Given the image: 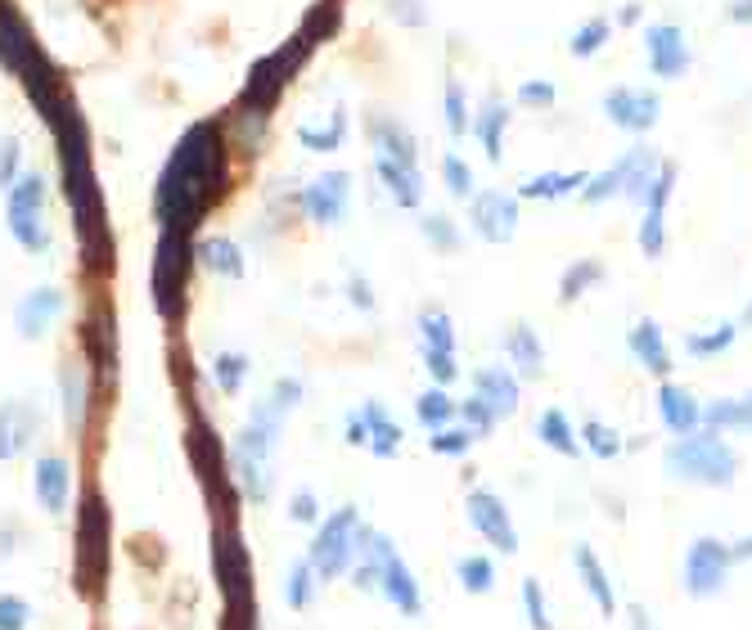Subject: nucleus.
I'll list each match as a JSON object with an SVG mask.
<instances>
[{
	"instance_id": "1",
	"label": "nucleus",
	"mask_w": 752,
	"mask_h": 630,
	"mask_svg": "<svg viewBox=\"0 0 752 630\" xmlns=\"http://www.w3.org/2000/svg\"><path fill=\"white\" fill-rule=\"evenodd\" d=\"M230 176L226 135L217 122H194L158 176V221L167 230H189L198 213L208 207Z\"/></svg>"
},
{
	"instance_id": "2",
	"label": "nucleus",
	"mask_w": 752,
	"mask_h": 630,
	"mask_svg": "<svg viewBox=\"0 0 752 630\" xmlns=\"http://www.w3.org/2000/svg\"><path fill=\"white\" fill-rule=\"evenodd\" d=\"M50 131L59 140V167H63V189H68V203L78 213V230L91 239L100 217H104V203H100V185H95V167H91V145H86V122L68 95V104L50 117Z\"/></svg>"
},
{
	"instance_id": "3",
	"label": "nucleus",
	"mask_w": 752,
	"mask_h": 630,
	"mask_svg": "<svg viewBox=\"0 0 752 630\" xmlns=\"http://www.w3.org/2000/svg\"><path fill=\"white\" fill-rule=\"evenodd\" d=\"M0 63L10 68V73L23 82V91L37 100V109L45 113V122L68 104L63 86H59V73L50 68L45 50L32 41L23 14L10 6V0H0Z\"/></svg>"
},
{
	"instance_id": "4",
	"label": "nucleus",
	"mask_w": 752,
	"mask_h": 630,
	"mask_svg": "<svg viewBox=\"0 0 752 630\" xmlns=\"http://www.w3.org/2000/svg\"><path fill=\"white\" fill-rule=\"evenodd\" d=\"M333 28V10H325V19H320V10L280 45V50H270L266 59H257L253 63V73H248V82H244V113H270V104L280 100V91L293 82V73L302 68V59L311 54V45L316 41H325V32Z\"/></svg>"
},
{
	"instance_id": "5",
	"label": "nucleus",
	"mask_w": 752,
	"mask_h": 630,
	"mask_svg": "<svg viewBox=\"0 0 752 630\" xmlns=\"http://www.w3.org/2000/svg\"><path fill=\"white\" fill-rule=\"evenodd\" d=\"M667 468L686 482L730 486L739 473V459L717 433H690V437H676V446L667 451Z\"/></svg>"
},
{
	"instance_id": "6",
	"label": "nucleus",
	"mask_w": 752,
	"mask_h": 630,
	"mask_svg": "<svg viewBox=\"0 0 752 630\" xmlns=\"http://www.w3.org/2000/svg\"><path fill=\"white\" fill-rule=\"evenodd\" d=\"M10 230L23 248H45V180L37 172H23L10 185Z\"/></svg>"
},
{
	"instance_id": "7",
	"label": "nucleus",
	"mask_w": 752,
	"mask_h": 630,
	"mask_svg": "<svg viewBox=\"0 0 752 630\" xmlns=\"http://www.w3.org/2000/svg\"><path fill=\"white\" fill-rule=\"evenodd\" d=\"M730 558H734V554H730L721 540H712V536L694 540L690 554H686V586H690V595H699V599L717 595V590L725 586Z\"/></svg>"
},
{
	"instance_id": "8",
	"label": "nucleus",
	"mask_w": 752,
	"mask_h": 630,
	"mask_svg": "<svg viewBox=\"0 0 752 630\" xmlns=\"http://www.w3.org/2000/svg\"><path fill=\"white\" fill-rule=\"evenodd\" d=\"M604 113H608V122L612 126H622V131H631V135H645V131H653L658 126V95L653 91H636V86H612L608 95H604Z\"/></svg>"
},
{
	"instance_id": "9",
	"label": "nucleus",
	"mask_w": 752,
	"mask_h": 630,
	"mask_svg": "<svg viewBox=\"0 0 752 630\" xmlns=\"http://www.w3.org/2000/svg\"><path fill=\"white\" fill-rule=\"evenodd\" d=\"M645 59H649V68H653L662 82L686 78V73H690V41H686V32L671 28V23L649 28V32H645Z\"/></svg>"
},
{
	"instance_id": "10",
	"label": "nucleus",
	"mask_w": 752,
	"mask_h": 630,
	"mask_svg": "<svg viewBox=\"0 0 752 630\" xmlns=\"http://www.w3.org/2000/svg\"><path fill=\"white\" fill-rule=\"evenodd\" d=\"M473 230L487 244H509L514 230H518V198L501 194V189L473 194Z\"/></svg>"
},
{
	"instance_id": "11",
	"label": "nucleus",
	"mask_w": 752,
	"mask_h": 630,
	"mask_svg": "<svg viewBox=\"0 0 752 630\" xmlns=\"http://www.w3.org/2000/svg\"><path fill=\"white\" fill-rule=\"evenodd\" d=\"M348 194H352V176L348 172H325V176H316L302 189V207H307L311 221L333 226V221H343V213H348Z\"/></svg>"
},
{
	"instance_id": "12",
	"label": "nucleus",
	"mask_w": 752,
	"mask_h": 630,
	"mask_svg": "<svg viewBox=\"0 0 752 630\" xmlns=\"http://www.w3.org/2000/svg\"><path fill=\"white\" fill-rule=\"evenodd\" d=\"M420 333H424V365L433 370L437 383H451L455 370V329L442 311H424L420 316Z\"/></svg>"
},
{
	"instance_id": "13",
	"label": "nucleus",
	"mask_w": 752,
	"mask_h": 630,
	"mask_svg": "<svg viewBox=\"0 0 752 630\" xmlns=\"http://www.w3.org/2000/svg\"><path fill=\"white\" fill-rule=\"evenodd\" d=\"M671 189H676V172L662 163V172H658V180H653V189H649V198H645V207H640V252L645 257H662V244H667V198H671Z\"/></svg>"
},
{
	"instance_id": "14",
	"label": "nucleus",
	"mask_w": 752,
	"mask_h": 630,
	"mask_svg": "<svg viewBox=\"0 0 752 630\" xmlns=\"http://www.w3.org/2000/svg\"><path fill=\"white\" fill-rule=\"evenodd\" d=\"M468 518H473L477 531L487 536V545H496L501 554H514V549H518V531H514V523H509V514H505V505H501L496 496L473 492V496H468Z\"/></svg>"
},
{
	"instance_id": "15",
	"label": "nucleus",
	"mask_w": 752,
	"mask_h": 630,
	"mask_svg": "<svg viewBox=\"0 0 752 630\" xmlns=\"http://www.w3.org/2000/svg\"><path fill=\"white\" fill-rule=\"evenodd\" d=\"M370 549H374L379 568H383V586H388L392 603H396L401 612H410V617H415V612H420V590H415V581H410L405 564H401V558L388 549V540H383V536H370Z\"/></svg>"
},
{
	"instance_id": "16",
	"label": "nucleus",
	"mask_w": 752,
	"mask_h": 630,
	"mask_svg": "<svg viewBox=\"0 0 752 630\" xmlns=\"http://www.w3.org/2000/svg\"><path fill=\"white\" fill-rule=\"evenodd\" d=\"M473 396L483 401L496 419H509V414L518 410V383H514V374H509V370H501V365L477 370V379H473Z\"/></svg>"
},
{
	"instance_id": "17",
	"label": "nucleus",
	"mask_w": 752,
	"mask_h": 630,
	"mask_svg": "<svg viewBox=\"0 0 752 630\" xmlns=\"http://www.w3.org/2000/svg\"><path fill=\"white\" fill-rule=\"evenodd\" d=\"M374 167H379V180L388 185L392 203L401 207H420L424 198V180H420V163H401V158H388V154H374Z\"/></svg>"
},
{
	"instance_id": "18",
	"label": "nucleus",
	"mask_w": 752,
	"mask_h": 630,
	"mask_svg": "<svg viewBox=\"0 0 752 630\" xmlns=\"http://www.w3.org/2000/svg\"><path fill=\"white\" fill-rule=\"evenodd\" d=\"M658 414H662L667 433H676V437H690V433H699V424H703L699 401H694L686 388H676V383H667V388L658 392Z\"/></svg>"
},
{
	"instance_id": "19",
	"label": "nucleus",
	"mask_w": 752,
	"mask_h": 630,
	"mask_svg": "<svg viewBox=\"0 0 752 630\" xmlns=\"http://www.w3.org/2000/svg\"><path fill=\"white\" fill-rule=\"evenodd\" d=\"M618 172H622V194H627L636 207H645V198H649V189H653V180H658V172H662V158H658L653 149L636 145L627 158H618Z\"/></svg>"
},
{
	"instance_id": "20",
	"label": "nucleus",
	"mask_w": 752,
	"mask_h": 630,
	"mask_svg": "<svg viewBox=\"0 0 752 630\" xmlns=\"http://www.w3.org/2000/svg\"><path fill=\"white\" fill-rule=\"evenodd\" d=\"M627 347H631V357L645 365V370H653V374H671V352H667V342H662V329L653 324V320H636V329L627 333Z\"/></svg>"
},
{
	"instance_id": "21",
	"label": "nucleus",
	"mask_w": 752,
	"mask_h": 630,
	"mask_svg": "<svg viewBox=\"0 0 752 630\" xmlns=\"http://www.w3.org/2000/svg\"><path fill=\"white\" fill-rule=\"evenodd\" d=\"M505 126H509V109L501 100H487L483 109H477V117H473V135L483 140V154L492 163L505 158Z\"/></svg>"
},
{
	"instance_id": "22",
	"label": "nucleus",
	"mask_w": 752,
	"mask_h": 630,
	"mask_svg": "<svg viewBox=\"0 0 752 630\" xmlns=\"http://www.w3.org/2000/svg\"><path fill=\"white\" fill-rule=\"evenodd\" d=\"M505 347H509V361H514V370H518L523 379H540V374H545V347H540V338H536L532 324H514Z\"/></svg>"
},
{
	"instance_id": "23",
	"label": "nucleus",
	"mask_w": 752,
	"mask_h": 630,
	"mask_svg": "<svg viewBox=\"0 0 752 630\" xmlns=\"http://www.w3.org/2000/svg\"><path fill=\"white\" fill-rule=\"evenodd\" d=\"M586 172H540V176H527L518 185L523 198H564V194H581L586 189Z\"/></svg>"
},
{
	"instance_id": "24",
	"label": "nucleus",
	"mask_w": 752,
	"mask_h": 630,
	"mask_svg": "<svg viewBox=\"0 0 752 630\" xmlns=\"http://www.w3.org/2000/svg\"><path fill=\"white\" fill-rule=\"evenodd\" d=\"M577 568H581V586L590 590V599L599 603V612L604 617H612V612H618V595H612V586H608V577H604V568H599V558L586 549V545H577Z\"/></svg>"
},
{
	"instance_id": "25",
	"label": "nucleus",
	"mask_w": 752,
	"mask_h": 630,
	"mask_svg": "<svg viewBox=\"0 0 752 630\" xmlns=\"http://www.w3.org/2000/svg\"><path fill=\"white\" fill-rule=\"evenodd\" d=\"M536 437L550 446V451H559V455H568V459H577L581 455V437L573 433V424L564 419V410H545L540 414V424H536Z\"/></svg>"
},
{
	"instance_id": "26",
	"label": "nucleus",
	"mask_w": 752,
	"mask_h": 630,
	"mask_svg": "<svg viewBox=\"0 0 752 630\" xmlns=\"http://www.w3.org/2000/svg\"><path fill=\"white\" fill-rule=\"evenodd\" d=\"M703 424L712 433H721V428H752V392L739 396V401H712L703 410Z\"/></svg>"
},
{
	"instance_id": "27",
	"label": "nucleus",
	"mask_w": 752,
	"mask_h": 630,
	"mask_svg": "<svg viewBox=\"0 0 752 630\" xmlns=\"http://www.w3.org/2000/svg\"><path fill=\"white\" fill-rule=\"evenodd\" d=\"M343 135H348V109H333V117H329V126H298V140H302V145L311 149V154H329V149H338V145H343Z\"/></svg>"
},
{
	"instance_id": "28",
	"label": "nucleus",
	"mask_w": 752,
	"mask_h": 630,
	"mask_svg": "<svg viewBox=\"0 0 752 630\" xmlns=\"http://www.w3.org/2000/svg\"><path fill=\"white\" fill-rule=\"evenodd\" d=\"M734 338H739V324H721V329H708V333H690V338H686V352H690L694 361H712V357L725 352Z\"/></svg>"
},
{
	"instance_id": "29",
	"label": "nucleus",
	"mask_w": 752,
	"mask_h": 630,
	"mask_svg": "<svg viewBox=\"0 0 752 630\" xmlns=\"http://www.w3.org/2000/svg\"><path fill=\"white\" fill-rule=\"evenodd\" d=\"M599 275H604V266H599L595 257H590V261H577V266H568V270H564V279H559V298H564V302L581 298V293L595 285Z\"/></svg>"
},
{
	"instance_id": "30",
	"label": "nucleus",
	"mask_w": 752,
	"mask_h": 630,
	"mask_svg": "<svg viewBox=\"0 0 752 630\" xmlns=\"http://www.w3.org/2000/svg\"><path fill=\"white\" fill-rule=\"evenodd\" d=\"M608 37H612V23H608V19H590V23H581V28L573 32L568 50H573L577 59H590L595 50H604V45H608Z\"/></svg>"
},
{
	"instance_id": "31",
	"label": "nucleus",
	"mask_w": 752,
	"mask_h": 630,
	"mask_svg": "<svg viewBox=\"0 0 752 630\" xmlns=\"http://www.w3.org/2000/svg\"><path fill=\"white\" fill-rule=\"evenodd\" d=\"M415 414H420V424H429V428L437 433V428H446V424H451L455 405H451V396H446L442 388H433V392H424V396L415 401Z\"/></svg>"
},
{
	"instance_id": "32",
	"label": "nucleus",
	"mask_w": 752,
	"mask_h": 630,
	"mask_svg": "<svg viewBox=\"0 0 752 630\" xmlns=\"http://www.w3.org/2000/svg\"><path fill=\"white\" fill-rule=\"evenodd\" d=\"M581 446H586L595 459H612V455L622 451V437L612 433V428H604V424H586V428H581Z\"/></svg>"
},
{
	"instance_id": "33",
	"label": "nucleus",
	"mask_w": 752,
	"mask_h": 630,
	"mask_svg": "<svg viewBox=\"0 0 752 630\" xmlns=\"http://www.w3.org/2000/svg\"><path fill=\"white\" fill-rule=\"evenodd\" d=\"M365 419H370V424H374V437H370L374 455H392V451L401 446V428H396V424H388V419H383V410H379V405H370V410H365Z\"/></svg>"
},
{
	"instance_id": "34",
	"label": "nucleus",
	"mask_w": 752,
	"mask_h": 630,
	"mask_svg": "<svg viewBox=\"0 0 752 630\" xmlns=\"http://www.w3.org/2000/svg\"><path fill=\"white\" fill-rule=\"evenodd\" d=\"M446 131H451L455 140H464V131H473V122H468V113H464V91H460L455 78H446Z\"/></svg>"
},
{
	"instance_id": "35",
	"label": "nucleus",
	"mask_w": 752,
	"mask_h": 630,
	"mask_svg": "<svg viewBox=\"0 0 752 630\" xmlns=\"http://www.w3.org/2000/svg\"><path fill=\"white\" fill-rule=\"evenodd\" d=\"M203 261H208L213 270H226V275H239V270H244L239 248H235L230 239H213V244H203Z\"/></svg>"
},
{
	"instance_id": "36",
	"label": "nucleus",
	"mask_w": 752,
	"mask_h": 630,
	"mask_svg": "<svg viewBox=\"0 0 752 630\" xmlns=\"http://www.w3.org/2000/svg\"><path fill=\"white\" fill-rule=\"evenodd\" d=\"M460 581H464V590L483 595V590H492V581H496V568L487 564V558H464V564H460Z\"/></svg>"
},
{
	"instance_id": "37",
	"label": "nucleus",
	"mask_w": 752,
	"mask_h": 630,
	"mask_svg": "<svg viewBox=\"0 0 752 630\" xmlns=\"http://www.w3.org/2000/svg\"><path fill=\"white\" fill-rule=\"evenodd\" d=\"M442 176H446V189L455 198H473V172H468V163H460V154L442 158Z\"/></svg>"
},
{
	"instance_id": "38",
	"label": "nucleus",
	"mask_w": 752,
	"mask_h": 630,
	"mask_svg": "<svg viewBox=\"0 0 752 630\" xmlns=\"http://www.w3.org/2000/svg\"><path fill=\"white\" fill-rule=\"evenodd\" d=\"M492 424H496V414H492L483 401H477V396H468V401H464V428H468L473 437H487Z\"/></svg>"
},
{
	"instance_id": "39",
	"label": "nucleus",
	"mask_w": 752,
	"mask_h": 630,
	"mask_svg": "<svg viewBox=\"0 0 752 630\" xmlns=\"http://www.w3.org/2000/svg\"><path fill=\"white\" fill-rule=\"evenodd\" d=\"M388 14L405 28H424L429 23V6L424 0H388Z\"/></svg>"
},
{
	"instance_id": "40",
	"label": "nucleus",
	"mask_w": 752,
	"mask_h": 630,
	"mask_svg": "<svg viewBox=\"0 0 752 630\" xmlns=\"http://www.w3.org/2000/svg\"><path fill=\"white\" fill-rule=\"evenodd\" d=\"M473 446V433L468 428H437L433 433V451L437 455H464Z\"/></svg>"
},
{
	"instance_id": "41",
	"label": "nucleus",
	"mask_w": 752,
	"mask_h": 630,
	"mask_svg": "<svg viewBox=\"0 0 752 630\" xmlns=\"http://www.w3.org/2000/svg\"><path fill=\"white\" fill-rule=\"evenodd\" d=\"M523 608H527L532 630H550V617H545V595H540L536 581H523Z\"/></svg>"
},
{
	"instance_id": "42",
	"label": "nucleus",
	"mask_w": 752,
	"mask_h": 630,
	"mask_svg": "<svg viewBox=\"0 0 752 630\" xmlns=\"http://www.w3.org/2000/svg\"><path fill=\"white\" fill-rule=\"evenodd\" d=\"M420 230H424V235H429V239H433V244H437L442 252H451V248H455V226H451L446 217H437V213H429V217L420 221Z\"/></svg>"
},
{
	"instance_id": "43",
	"label": "nucleus",
	"mask_w": 752,
	"mask_h": 630,
	"mask_svg": "<svg viewBox=\"0 0 752 630\" xmlns=\"http://www.w3.org/2000/svg\"><path fill=\"white\" fill-rule=\"evenodd\" d=\"M518 104L523 109H550L555 104V86L550 82H523L518 86Z\"/></svg>"
},
{
	"instance_id": "44",
	"label": "nucleus",
	"mask_w": 752,
	"mask_h": 630,
	"mask_svg": "<svg viewBox=\"0 0 752 630\" xmlns=\"http://www.w3.org/2000/svg\"><path fill=\"white\" fill-rule=\"evenodd\" d=\"M19 140H6V145H0V185H14L19 180Z\"/></svg>"
},
{
	"instance_id": "45",
	"label": "nucleus",
	"mask_w": 752,
	"mask_h": 630,
	"mask_svg": "<svg viewBox=\"0 0 752 630\" xmlns=\"http://www.w3.org/2000/svg\"><path fill=\"white\" fill-rule=\"evenodd\" d=\"M631 630H658V621L645 608H631Z\"/></svg>"
},
{
	"instance_id": "46",
	"label": "nucleus",
	"mask_w": 752,
	"mask_h": 630,
	"mask_svg": "<svg viewBox=\"0 0 752 630\" xmlns=\"http://www.w3.org/2000/svg\"><path fill=\"white\" fill-rule=\"evenodd\" d=\"M730 19H734V23H752V0H734V6H730Z\"/></svg>"
},
{
	"instance_id": "47",
	"label": "nucleus",
	"mask_w": 752,
	"mask_h": 630,
	"mask_svg": "<svg viewBox=\"0 0 752 630\" xmlns=\"http://www.w3.org/2000/svg\"><path fill=\"white\" fill-rule=\"evenodd\" d=\"M352 298H361V307H374L370 293H365V279H352Z\"/></svg>"
},
{
	"instance_id": "48",
	"label": "nucleus",
	"mask_w": 752,
	"mask_h": 630,
	"mask_svg": "<svg viewBox=\"0 0 752 630\" xmlns=\"http://www.w3.org/2000/svg\"><path fill=\"white\" fill-rule=\"evenodd\" d=\"M730 554H734V558H752V536H748V540H739Z\"/></svg>"
}]
</instances>
